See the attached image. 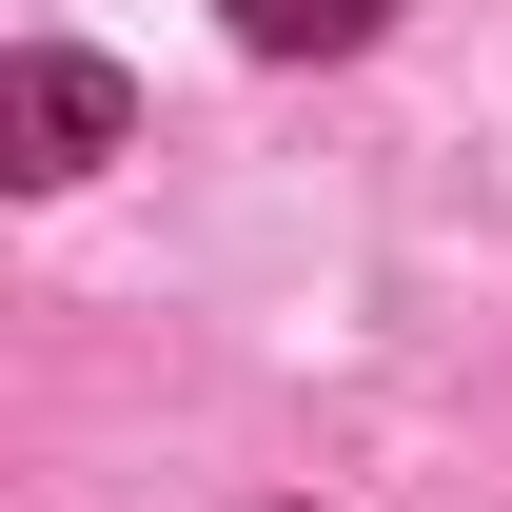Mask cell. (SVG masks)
I'll use <instances>...</instances> for the list:
<instances>
[{
  "instance_id": "obj_2",
  "label": "cell",
  "mask_w": 512,
  "mask_h": 512,
  "mask_svg": "<svg viewBox=\"0 0 512 512\" xmlns=\"http://www.w3.org/2000/svg\"><path fill=\"white\" fill-rule=\"evenodd\" d=\"M217 20H237L256 60H355V40H375L394 0H217Z\"/></svg>"
},
{
  "instance_id": "obj_1",
  "label": "cell",
  "mask_w": 512,
  "mask_h": 512,
  "mask_svg": "<svg viewBox=\"0 0 512 512\" xmlns=\"http://www.w3.org/2000/svg\"><path fill=\"white\" fill-rule=\"evenodd\" d=\"M0 138H20V178H79V158H119V60H79V40H20V79H0Z\"/></svg>"
}]
</instances>
